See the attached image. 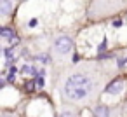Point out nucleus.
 <instances>
[{
    "label": "nucleus",
    "instance_id": "9",
    "mask_svg": "<svg viewBox=\"0 0 127 117\" xmlns=\"http://www.w3.org/2000/svg\"><path fill=\"white\" fill-rule=\"evenodd\" d=\"M16 66H11V70H9V75H7V80H14V75H16Z\"/></svg>",
    "mask_w": 127,
    "mask_h": 117
},
{
    "label": "nucleus",
    "instance_id": "1",
    "mask_svg": "<svg viewBox=\"0 0 127 117\" xmlns=\"http://www.w3.org/2000/svg\"><path fill=\"white\" fill-rule=\"evenodd\" d=\"M91 93V80L82 75V73H75L71 75L66 84H64V94L70 98V100H82L85 98L87 94Z\"/></svg>",
    "mask_w": 127,
    "mask_h": 117
},
{
    "label": "nucleus",
    "instance_id": "10",
    "mask_svg": "<svg viewBox=\"0 0 127 117\" xmlns=\"http://www.w3.org/2000/svg\"><path fill=\"white\" fill-rule=\"evenodd\" d=\"M28 26H30V28H37V26H38V19H37V18H32V19L28 21Z\"/></svg>",
    "mask_w": 127,
    "mask_h": 117
},
{
    "label": "nucleus",
    "instance_id": "6",
    "mask_svg": "<svg viewBox=\"0 0 127 117\" xmlns=\"http://www.w3.org/2000/svg\"><path fill=\"white\" fill-rule=\"evenodd\" d=\"M23 73H25V75H35V66H33V65H26V66L23 68Z\"/></svg>",
    "mask_w": 127,
    "mask_h": 117
},
{
    "label": "nucleus",
    "instance_id": "4",
    "mask_svg": "<svg viewBox=\"0 0 127 117\" xmlns=\"http://www.w3.org/2000/svg\"><path fill=\"white\" fill-rule=\"evenodd\" d=\"M0 35H2L5 40H9V42H12L14 39H16V33L12 32V30H9V28H2V32H0Z\"/></svg>",
    "mask_w": 127,
    "mask_h": 117
},
{
    "label": "nucleus",
    "instance_id": "5",
    "mask_svg": "<svg viewBox=\"0 0 127 117\" xmlns=\"http://www.w3.org/2000/svg\"><path fill=\"white\" fill-rule=\"evenodd\" d=\"M96 115H97V117H108V115H110L108 107H104V105L97 107V108H96Z\"/></svg>",
    "mask_w": 127,
    "mask_h": 117
},
{
    "label": "nucleus",
    "instance_id": "12",
    "mask_svg": "<svg viewBox=\"0 0 127 117\" xmlns=\"http://www.w3.org/2000/svg\"><path fill=\"white\" fill-rule=\"evenodd\" d=\"M59 117H75V114H71V112H63Z\"/></svg>",
    "mask_w": 127,
    "mask_h": 117
},
{
    "label": "nucleus",
    "instance_id": "2",
    "mask_svg": "<svg viewBox=\"0 0 127 117\" xmlns=\"http://www.w3.org/2000/svg\"><path fill=\"white\" fill-rule=\"evenodd\" d=\"M54 49L59 53V54H68L71 51V40L68 37H58L54 40Z\"/></svg>",
    "mask_w": 127,
    "mask_h": 117
},
{
    "label": "nucleus",
    "instance_id": "3",
    "mask_svg": "<svg viewBox=\"0 0 127 117\" xmlns=\"http://www.w3.org/2000/svg\"><path fill=\"white\" fill-rule=\"evenodd\" d=\"M125 89V82L124 80H115V82H111L108 87H106V93H110V94H118V93H122Z\"/></svg>",
    "mask_w": 127,
    "mask_h": 117
},
{
    "label": "nucleus",
    "instance_id": "7",
    "mask_svg": "<svg viewBox=\"0 0 127 117\" xmlns=\"http://www.w3.org/2000/svg\"><path fill=\"white\" fill-rule=\"evenodd\" d=\"M11 7V2H0V9H2V14H7Z\"/></svg>",
    "mask_w": 127,
    "mask_h": 117
},
{
    "label": "nucleus",
    "instance_id": "11",
    "mask_svg": "<svg viewBox=\"0 0 127 117\" xmlns=\"http://www.w3.org/2000/svg\"><path fill=\"white\" fill-rule=\"evenodd\" d=\"M4 58H5V61L12 59V51H11V49H5V51H4Z\"/></svg>",
    "mask_w": 127,
    "mask_h": 117
},
{
    "label": "nucleus",
    "instance_id": "8",
    "mask_svg": "<svg viewBox=\"0 0 127 117\" xmlns=\"http://www.w3.org/2000/svg\"><path fill=\"white\" fill-rule=\"evenodd\" d=\"M37 86H38V87H44V86H45V80H44V72H40V75L37 77Z\"/></svg>",
    "mask_w": 127,
    "mask_h": 117
}]
</instances>
